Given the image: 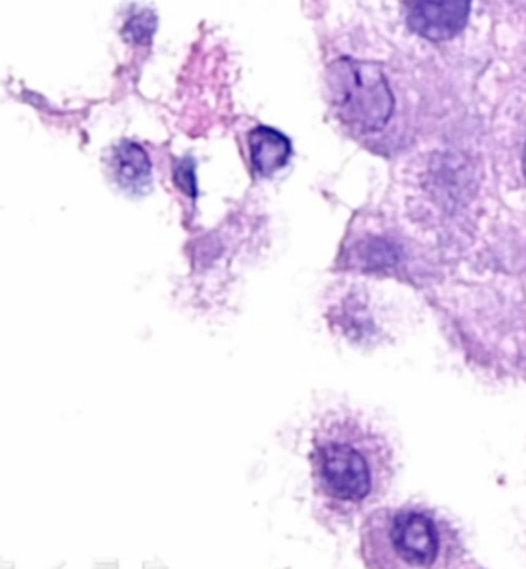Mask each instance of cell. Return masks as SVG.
Here are the masks:
<instances>
[{"mask_svg": "<svg viewBox=\"0 0 526 569\" xmlns=\"http://www.w3.org/2000/svg\"><path fill=\"white\" fill-rule=\"evenodd\" d=\"M314 487L334 511L356 512L385 496L393 479V451L368 421L349 412L329 413L314 432Z\"/></svg>", "mask_w": 526, "mask_h": 569, "instance_id": "1", "label": "cell"}, {"mask_svg": "<svg viewBox=\"0 0 526 569\" xmlns=\"http://www.w3.org/2000/svg\"><path fill=\"white\" fill-rule=\"evenodd\" d=\"M363 559L370 568H453L464 565L457 532L436 511L381 509L363 527Z\"/></svg>", "mask_w": 526, "mask_h": 569, "instance_id": "2", "label": "cell"}, {"mask_svg": "<svg viewBox=\"0 0 526 569\" xmlns=\"http://www.w3.org/2000/svg\"><path fill=\"white\" fill-rule=\"evenodd\" d=\"M328 86L338 119L357 133H376L393 117L396 102L377 63L338 59L329 67Z\"/></svg>", "mask_w": 526, "mask_h": 569, "instance_id": "3", "label": "cell"}, {"mask_svg": "<svg viewBox=\"0 0 526 569\" xmlns=\"http://www.w3.org/2000/svg\"><path fill=\"white\" fill-rule=\"evenodd\" d=\"M410 30L433 42L449 41L464 30L472 0H404Z\"/></svg>", "mask_w": 526, "mask_h": 569, "instance_id": "4", "label": "cell"}, {"mask_svg": "<svg viewBox=\"0 0 526 569\" xmlns=\"http://www.w3.org/2000/svg\"><path fill=\"white\" fill-rule=\"evenodd\" d=\"M111 173L122 190L143 194L151 184V162L137 142L122 141L111 150Z\"/></svg>", "mask_w": 526, "mask_h": 569, "instance_id": "5", "label": "cell"}, {"mask_svg": "<svg viewBox=\"0 0 526 569\" xmlns=\"http://www.w3.org/2000/svg\"><path fill=\"white\" fill-rule=\"evenodd\" d=\"M249 151L254 169L269 177L287 164L292 146L280 131L261 126L249 133Z\"/></svg>", "mask_w": 526, "mask_h": 569, "instance_id": "6", "label": "cell"}, {"mask_svg": "<svg viewBox=\"0 0 526 569\" xmlns=\"http://www.w3.org/2000/svg\"><path fill=\"white\" fill-rule=\"evenodd\" d=\"M153 27L155 26L150 27L149 18H147V13H143L131 19L129 26L126 28V33L133 36L135 41H142V39L149 38L151 31H153Z\"/></svg>", "mask_w": 526, "mask_h": 569, "instance_id": "7", "label": "cell"}, {"mask_svg": "<svg viewBox=\"0 0 526 569\" xmlns=\"http://www.w3.org/2000/svg\"><path fill=\"white\" fill-rule=\"evenodd\" d=\"M190 167L186 166V161L182 162V166L178 167L177 182L182 187L185 192L197 194V182H195L193 169L190 170Z\"/></svg>", "mask_w": 526, "mask_h": 569, "instance_id": "8", "label": "cell"}, {"mask_svg": "<svg viewBox=\"0 0 526 569\" xmlns=\"http://www.w3.org/2000/svg\"><path fill=\"white\" fill-rule=\"evenodd\" d=\"M524 174L526 178V146H525V150H524Z\"/></svg>", "mask_w": 526, "mask_h": 569, "instance_id": "9", "label": "cell"}]
</instances>
